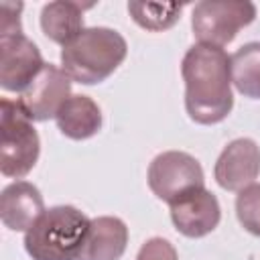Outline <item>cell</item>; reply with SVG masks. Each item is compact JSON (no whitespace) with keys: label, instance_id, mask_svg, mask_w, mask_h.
I'll return each instance as SVG.
<instances>
[{"label":"cell","instance_id":"cell-1","mask_svg":"<svg viewBox=\"0 0 260 260\" xmlns=\"http://www.w3.org/2000/svg\"><path fill=\"white\" fill-rule=\"evenodd\" d=\"M185 110L197 124H217L234 108L230 55L211 45H193L181 63Z\"/></svg>","mask_w":260,"mask_h":260},{"label":"cell","instance_id":"cell-2","mask_svg":"<svg viewBox=\"0 0 260 260\" xmlns=\"http://www.w3.org/2000/svg\"><path fill=\"white\" fill-rule=\"evenodd\" d=\"M126 39L108 26L83 28L61 49V69L71 81L95 85L108 79L126 59Z\"/></svg>","mask_w":260,"mask_h":260},{"label":"cell","instance_id":"cell-7","mask_svg":"<svg viewBox=\"0 0 260 260\" xmlns=\"http://www.w3.org/2000/svg\"><path fill=\"white\" fill-rule=\"evenodd\" d=\"M45 67L39 47L24 35H0V87L22 93Z\"/></svg>","mask_w":260,"mask_h":260},{"label":"cell","instance_id":"cell-13","mask_svg":"<svg viewBox=\"0 0 260 260\" xmlns=\"http://www.w3.org/2000/svg\"><path fill=\"white\" fill-rule=\"evenodd\" d=\"M57 128L63 136L71 140H85L100 132L102 128V110L87 95H71L55 116Z\"/></svg>","mask_w":260,"mask_h":260},{"label":"cell","instance_id":"cell-11","mask_svg":"<svg viewBox=\"0 0 260 260\" xmlns=\"http://www.w3.org/2000/svg\"><path fill=\"white\" fill-rule=\"evenodd\" d=\"M43 211V195L28 181H14L0 193V219L12 232H28Z\"/></svg>","mask_w":260,"mask_h":260},{"label":"cell","instance_id":"cell-9","mask_svg":"<svg viewBox=\"0 0 260 260\" xmlns=\"http://www.w3.org/2000/svg\"><path fill=\"white\" fill-rule=\"evenodd\" d=\"M260 175V146L252 138L232 140L215 160L213 177L225 191H242Z\"/></svg>","mask_w":260,"mask_h":260},{"label":"cell","instance_id":"cell-4","mask_svg":"<svg viewBox=\"0 0 260 260\" xmlns=\"http://www.w3.org/2000/svg\"><path fill=\"white\" fill-rule=\"evenodd\" d=\"M41 140L32 120L22 112L16 100H0V173L10 179H22L39 160Z\"/></svg>","mask_w":260,"mask_h":260},{"label":"cell","instance_id":"cell-3","mask_svg":"<svg viewBox=\"0 0 260 260\" xmlns=\"http://www.w3.org/2000/svg\"><path fill=\"white\" fill-rule=\"evenodd\" d=\"M89 221L73 205L49 207L24 232V250L32 260H79Z\"/></svg>","mask_w":260,"mask_h":260},{"label":"cell","instance_id":"cell-15","mask_svg":"<svg viewBox=\"0 0 260 260\" xmlns=\"http://www.w3.org/2000/svg\"><path fill=\"white\" fill-rule=\"evenodd\" d=\"M234 87L252 100H260V43H246L230 55Z\"/></svg>","mask_w":260,"mask_h":260},{"label":"cell","instance_id":"cell-10","mask_svg":"<svg viewBox=\"0 0 260 260\" xmlns=\"http://www.w3.org/2000/svg\"><path fill=\"white\" fill-rule=\"evenodd\" d=\"M169 207H171L173 225L177 228V232H181L187 238H203L211 234L221 219L219 201L205 187L183 195L181 199L173 201Z\"/></svg>","mask_w":260,"mask_h":260},{"label":"cell","instance_id":"cell-8","mask_svg":"<svg viewBox=\"0 0 260 260\" xmlns=\"http://www.w3.org/2000/svg\"><path fill=\"white\" fill-rule=\"evenodd\" d=\"M71 98V79L57 65L45 63L41 73L16 98L22 112L32 122H45L57 116L59 108Z\"/></svg>","mask_w":260,"mask_h":260},{"label":"cell","instance_id":"cell-19","mask_svg":"<svg viewBox=\"0 0 260 260\" xmlns=\"http://www.w3.org/2000/svg\"><path fill=\"white\" fill-rule=\"evenodd\" d=\"M20 2H2L0 6V35H12V32H22L20 28Z\"/></svg>","mask_w":260,"mask_h":260},{"label":"cell","instance_id":"cell-17","mask_svg":"<svg viewBox=\"0 0 260 260\" xmlns=\"http://www.w3.org/2000/svg\"><path fill=\"white\" fill-rule=\"evenodd\" d=\"M236 215L246 232L260 238V183H252L238 191Z\"/></svg>","mask_w":260,"mask_h":260},{"label":"cell","instance_id":"cell-5","mask_svg":"<svg viewBox=\"0 0 260 260\" xmlns=\"http://www.w3.org/2000/svg\"><path fill=\"white\" fill-rule=\"evenodd\" d=\"M256 18V6L246 0H201L191 14V28L201 45L223 49Z\"/></svg>","mask_w":260,"mask_h":260},{"label":"cell","instance_id":"cell-12","mask_svg":"<svg viewBox=\"0 0 260 260\" xmlns=\"http://www.w3.org/2000/svg\"><path fill=\"white\" fill-rule=\"evenodd\" d=\"M128 246V228L120 217L100 215L89 221L79 260H120Z\"/></svg>","mask_w":260,"mask_h":260},{"label":"cell","instance_id":"cell-6","mask_svg":"<svg viewBox=\"0 0 260 260\" xmlns=\"http://www.w3.org/2000/svg\"><path fill=\"white\" fill-rule=\"evenodd\" d=\"M148 187L165 203H173L183 195L205 187L199 160L183 150H167L152 158L148 167Z\"/></svg>","mask_w":260,"mask_h":260},{"label":"cell","instance_id":"cell-14","mask_svg":"<svg viewBox=\"0 0 260 260\" xmlns=\"http://www.w3.org/2000/svg\"><path fill=\"white\" fill-rule=\"evenodd\" d=\"M93 4H81L71 0H57L49 2L41 10V28L57 45L71 43L85 26H83V10L91 8Z\"/></svg>","mask_w":260,"mask_h":260},{"label":"cell","instance_id":"cell-16","mask_svg":"<svg viewBox=\"0 0 260 260\" xmlns=\"http://www.w3.org/2000/svg\"><path fill=\"white\" fill-rule=\"evenodd\" d=\"M128 12L132 20L152 32L167 30L179 22L183 4L175 2H128Z\"/></svg>","mask_w":260,"mask_h":260},{"label":"cell","instance_id":"cell-18","mask_svg":"<svg viewBox=\"0 0 260 260\" xmlns=\"http://www.w3.org/2000/svg\"><path fill=\"white\" fill-rule=\"evenodd\" d=\"M136 260H179V256H177L175 246L169 240L150 238L140 246Z\"/></svg>","mask_w":260,"mask_h":260}]
</instances>
